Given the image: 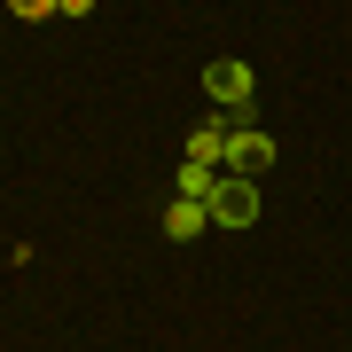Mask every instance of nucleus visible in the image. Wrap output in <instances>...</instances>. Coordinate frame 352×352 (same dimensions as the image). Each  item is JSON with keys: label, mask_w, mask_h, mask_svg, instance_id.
<instances>
[{"label": "nucleus", "mask_w": 352, "mask_h": 352, "mask_svg": "<svg viewBox=\"0 0 352 352\" xmlns=\"http://www.w3.org/2000/svg\"><path fill=\"white\" fill-rule=\"evenodd\" d=\"M258 219V188L243 173H219V188H212V227H251Z\"/></svg>", "instance_id": "1"}, {"label": "nucleus", "mask_w": 352, "mask_h": 352, "mask_svg": "<svg viewBox=\"0 0 352 352\" xmlns=\"http://www.w3.org/2000/svg\"><path fill=\"white\" fill-rule=\"evenodd\" d=\"M204 94H212L219 110H251V63H235V55L212 63V71H204Z\"/></svg>", "instance_id": "2"}, {"label": "nucleus", "mask_w": 352, "mask_h": 352, "mask_svg": "<svg viewBox=\"0 0 352 352\" xmlns=\"http://www.w3.org/2000/svg\"><path fill=\"white\" fill-rule=\"evenodd\" d=\"M266 164H274V141H266L258 126H235V133H227V173L251 180V173H266Z\"/></svg>", "instance_id": "3"}, {"label": "nucleus", "mask_w": 352, "mask_h": 352, "mask_svg": "<svg viewBox=\"0 0 352 352\" xmlns=\"http://www.w3.org/2000/svg\"><path fill=\"white\" fill-rule=\"evenodd\" d=\"M204 227H212V204H188V196H173V212H164V235H173V243H196Z\"/></svg>", "instance_id": "4"}, {"label": "nucleus", "mask_w": 352, "mask_h": 352, "mask_svg": "<svg viewBox=\"0 0 352 352\" xmlns=\"http://www.w3.org/2000/svg\"><path fill=\"white\" fill-rule=\"evenodd\" d=\"M227 133H235V126H196L188 133V164H212V173H219V164H227Z\"/></svg>", "instance_id": "5"}, {"label": "nucleus", "mask_w": 352, "mask_h": 352, "mask_svg": "<svg viewBox=\"0 0 352 352\" xmlns=\"http://www.w3.org/2000/svg\"><path fill=\"white\" fill-rule=\"evenodd\" d=\"M173 188L188 196V204H212V188H219V173H212V164H180V180H173Z\"/></svg>", "instance_id": "6"}, {"label": "nucleus", "mask_w": 352, "mask_h": 352, "mask_svg": "<svg viewBox=\"0 0 352 352\" xmlns=\"http://www.w3.org/2000/svg\"><path fill=\"white\" fill-rule=\"evenodd\" d=\"M8 8H16V16H32V24H39V16H55V0H8Z\"/></svg>", "instance_id": "7"}, {"label": "nucleus", "mask_w": 352, "mask_h": 352, "mask_svg": "<svg viewBox=\"0 0 352 352\" xmlns=\"http://www.w3.org/2000/svg\"><path fill=\"white\" fill-rule=\"evenodd\" d=\"M55 8H63V16H87V8H94V0H55Z\"/></svg>", "instance_id": "8"}]
</instances>
